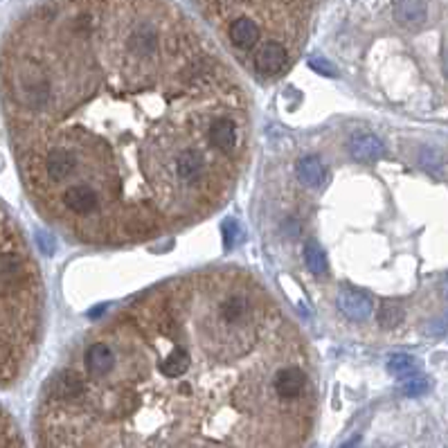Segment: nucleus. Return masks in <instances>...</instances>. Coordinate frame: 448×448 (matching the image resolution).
Listing matches in <instances>:
<instances>
[{"mask_svg": "<svg viewBox=\"0 0 448 448\" xmlns=\"http://www.w3.org/2000/svg\"><path fill=\"white\" fill-rule=\"evenodd\" d=\"M401 392L406 396H421L428 392V381L424 376H408L406 381L401 383Z\"/></svg>", "mask_w": 448, "mask_h": 448, "instance_id": "nucleus-12", "label": "nucleus"}, {"mask_svg": "<svg viewBox=\"0 0 448 448\" xmlns=\"http://www.w3.org/2000/svg\"><path fill=\"white\" fill-rule=\"evenodd\" d=\"M34 201L77 244L133 246L214 214L251 156V101L169 0H43L3 57Z\"/></svg>", "mask_w": 448, "mask_h": 448, "instance_id": "nucleus-1", "label": "nucleus"}, {"mask_svg": "<svg viewBox=\"0 0 448 448\" xmlns=\"http://www.w3.org/2000/svg\"><path fill=\"white\" fill-rule=\"evenodd\" d=\"M304 262L311 269V273L322 275L327 271V255L318 244H306L304 246Z\"/></svg>", "mask_w": 448, "mask_h": 448, "instance_id": "nucleus-10", "label": "nucleus"}, {"mask_svg": "<svg viewBox=\"0 0 448 448\" xmlns=\"http://www.w3.org/2000/svg\"><path fill=\"white\" fill-rule=\"evenodd\" d=\"M358 446V439H354V442H347L344 446H340V448H356Z\"/></svg>", "mask_w": 448, "mask_h": 448, "instance_id": "nucleus-14", "label": "nucleus"}, {"mask_svg": "<svg viewBox=\"0 0 448 448\" xmlns=\"http://www.w3.org/2000/svg\"><path fill=\"white\" fill-rule=\"evenodd\" d=\"M338 306L344 315L354 318V320H365L372 315V300L358 291H342L338 295Z\"/></svg>", "mask_w": 448, "mask_h": 448, "instance_id": "nucleus-4", "label": "nucleus"}, {"mask_svg": "<svg viewBox=\"0 0 448 448\" xmlns=\"http://www.w3.org/2000/svg\"><path fill=\"white\" fill-rule=\"evenodd\" d=\"M0 448H25L19 428L3 408H0Z\"/></svg>", "mask_w": 448, "mask_h": 448, "instance_id": "nucleus-8", "label": "nucleus"}, {"mask_svg": "<svg viewBox=\"0 0 448 448\" xmlns=\"http://www.w3.org/2000/svg\"><path fill=\"white\" fill-rule=\"evenodd\" d=\"M298 178L302 180L306 187H311V189L322 187L324 180H327V167H324V162H322L320 158H315V156L302 158V160L298 162Z\"/></svg>", "mask_w": 448, "mask_h": 448, "instance_id": "nucleus-7", "label": "nucleus"}, {"mask_svg": "<svg viewBox=\"0 0 448 448\" xmlns=\"http://www.w3.org/2000/svg\"><path fill=\"white\" fill-rule=\"evenodd\" d=\"M403 320V309L396 304V302H385L381 306V311H378V322H381L383 327H396Z\"/></svg>", "mask_w": 448, "mask_h": 448, "instance_id": "nucleus-11", "label": "nucleus"}, {"mask_svg": "<svg viewBox=\"0 0 448 448\" xmlns=\"http://www.w3.org/2000/svg\"><path fill=\"white\" fill-rule=\"evenodd\" d=\"M313 70H320L322 75H333V72H335L333 68H329V64L322 61V59H318V61H313Z\"/></svg>", "mask_w": 448, "mask_h": 448, "instance_id": "nucleus-13", "label": "nucleus"}, {"mask_svg": "<svg viewBox=\"0 0 448 448\" xmlns=\"http://www.w3.org/2000/svg\"><path fill=\"white\" fill-rule=\"evenodd\" d=\"M444 293H446V295H448V280L444 282Z\"/></svg>", "mask_w": 448, "mask_h": 448, "instance_id": "nucleus-16", "label": "nucleus"}, {"mask_svg": "<svg viewBox=\"0 0 448 448\" xmlns=\"http://www.w3.org/2000/svg\"><path fill=\"white\" fill-rule=\"evenodd\" d=\"M444 72H446V77H448V55H446V61H444Z\"/></svg>", "mask_w": 448, "mask_h": 448, "instance_id": "nucleus-15", "label": "nucleus"}, {"mask_svg": "<svg viewBox=\"0 0 448 448\" xmlns=\"http://www.w3.org/2000/svg\"><path fill=\"white\" fill-rule=\"evenodd\" d=\"M311 347L235 266L167 280L77 342L43 387L39 448H306Z\"/></svg>", "mask_w": 448, "mask_h": 448, "instance_id": "nucleus-2", "label": "nucleus"}, {"mask_svg": "<svg viewBox=\"0 0 448 448\" xmlns=\"http://www.w3.org/2000/svg\"><path fill=\"white\" fill-rule=\"evenodd\" d=\"M394 19L403 28H419L426 23V5L424 0H399L394 7Z\"/></svg>", "mask_w": 448, "mask_h": 448, "instance_id": "nucleus-5", "label": "nucleus"}, {"mask_svg": "<svg viewBox=\"0 0 448 448\" xmlns=\"http://www.w3.org/2000/svg\"><path fill=\"white\" fill-rule=\"evenodd\" d=\"M241 61L262 46H282L295 59L306 39L315 0H194Z\"/></svg>", "mask_w": 448, "mask_h": 448, "instance_id": "nucleus-3", "label": "nucleus"}, {"mask_svg": "<svg viewBox=\"0 0 448 448\" xmlns=\"http://www.w3.org/2000/svg\"><path fill=\"white\" fill-rule=\"evenodd\" d=\"M349 151L356 160H376L385 153V144L378 140L376 135H356L351 137L349 142Z\"/></svg>", "mask_w": 448, "mask_h": 448, "instance_id": "nucleus-6", "label": "nucleus"}, {"mask_svg": "<svg viewBox=\"0 0 448 448\" xmlns=\"http://www.w3.org/2000/svg\"><path fill=\"white\" fill-rule=\"evenodd\" d=\"M417 367H419V363L408 354H394V356H390V360H387V372L399 376V378L415 376Z\"/></svg>", "mask_w": 448, "mask_h": 448, "instance_id": "nucleus-9", "label": "nucleus"}]
</instances>
